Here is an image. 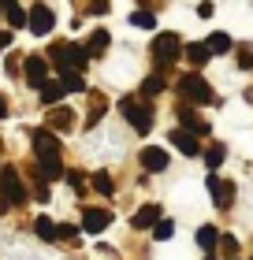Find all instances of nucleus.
<instances>
[{"instance_id": "obj_1", "label": "nucleus", "mask_w": 253, "mask_h": 260, "mask_svg": "<svg viewBox=\"0 0 253 260\" xmlns=\"http://www.w3.org/2000/svg\"><path fill=\"white\" fill-rule=\"evenodd\" d=\"M30 141H34V152H38V171L49 182L64 179V175H67L64 171V145L56 141V130L41 126V130H34V134H30Z\"/></svg>"}, {"instance_id": "obj_2", "label": "nucleus", "mask_w": 253, "mask_h": 260, "mask_svg": "<svg viewBox=\"0 0 253 260\" xmlns=\"http://www.w3.org/2000/svg\"><path fill=\"white\" fill-rule=\"evenodd\" d=\"M49 60H52V67H56V75H64V71H86L93 56H90L86 45L56 41V45H49Z\"/></svg>"}, {"instance_id": "obj_3", "label": "nucleus", "mask_w": 253, "mask_h": 260, "mask_svg": "<svg viewBox=\"0 0 253 260\" xmlns=\"http://www.w3.org/2000/svg\"><path fill=\"white\" fill-rule=\"evenodd\" d=\"M19 205H26V182L19 179L15 168H4L0 171V212L19 208Z\"/></svg>"}, {"instance_id": "obj_4", "label": "nucleus", "mask_w": 253, "mask_h": 260, "mask_svg": "<svg viewBox=\"0 0 253 260\" xmlns=\"http://www.w3.org/2000/svg\"><path fill=\"white\" fill-rule=\"evenodd\" d=\"M119 112H123V119L138 130V134H149L153 130V104H146V97H123L119 101Z\"/></svg>"}, {"instance_id": "obj_5", "label": "nucleus", "mask_w": 253, "mask_h": 260, "mask_svg": "<svg viewBox=\"0 0 253 260\" xmlns=\"http://www.w3.org/2000/svg\"><path fill=\"white\" fill-rule=\"evenodd\" d=\"M183 52H186V45L179 41V34H156V38H153V60H156V71H167Z\"/></svg>"}, {"instance_id": "obj_6", "label": "nucleus", "mask_w": 253, "mask_h": 260, "mask_svg": "<svg viewBox=\"0 0 253 260\" xmlns=\"http://www.w3.org/2000/svg\"><path fill=\"white\" fill-rule=\"evenodd\" d=\"M175 89H179V97H183L186 104H216V93H212V86H209V82H205V78L198 75V71H194V75H183Z\"/></svg>"}, {"instance_id": "obj_7", "label": "nucleus", "mask_w": 253, "mask_h": 260, "mask_svg": "<svg viewBox=\"0 0 253 260\" xmlns=\"http://www.w3.org/2000/svg\"><path fill=\"white\" fill-rule=\"evenodd\" d=\"M205 186H209V193H212V201H216V208H231V205H235V182H231V179L209 175V179H205Z\"/></svg>"}, {"instance_id": "obj_8", "label": "nucleus", "mask_w": 253, "mask_h": 260, "mask_svg": "<svg viewBox=\"0 0 253 260\" xmlns=\"http://www.w3.org/2000/svg\"><path fill=\"white\" fill-rule=\"evenodd\" d=\"M49 56H26V60H22V75H26V82L30 86H45V82H49Z\"/></svg>"}, {"instance_id": "obj_9", "label": "nucleus", "mask_w": 253, "mask_h": 260, "mask_svg": "<svg viewBox=\"0 0 253 260\" xmlns=\"http://www.w3.org/2000/svg\"><path fill=\"white\" fill-rule=\"evenodd\" d=\"M172 145L183 152V156H201V141L194 130H186V126H175L172 130Z\"/></svg>"}, {"instance_id": "obj_10", "label": "nucleus", "mask_w": 253, "mask_h": 260, "mask_svg": "<svg viewBox=\"0 0 253 260\" xmlns=\"http://www.w3.org/2000/svg\"><path fill=\"white\" fill-rule=\"evenodd\" d=\"M52 22H56V15H52L49 4H34V8H30V34L45 38V34L52 30Z\"/></svg>"}, {"instance_id": "obj_11", "label": "nucleus", "mask_w": 253, "mask_h": 260, "mask_svg": "<svg viewBox=\"0 0 253 260\" xmlns=\"http://www.w3.org/2000/svg\"><path fill=\"white\" fill-rule=\"evenodd\" d=\"M45 123H49V130H56V134H67V130H75V112L64 108V104H52Z\"/></svg>"}, {"instance_id": "obj_12", "label": "nucleus", "mask_w": 253, "mask_h": 260, "mask_svg": "<svg viewBox=\"0 0 253 260\" xmlns=\"http://www.w3.org/2000/svg\"><path fill=\"white\" fill-rule=\"evenodd\" d=\"M108 223H112V212L108 208H86L82 212V231L86 234H101Z\"/></svg>"}, {"instance_id": "obj_13", "label": "nucleus", "mask_w": 253, "mask_h": 260, "mask_svg": "<svg viewBox=\"0 0 253 260\" xmlns=\"http://www.w3.org/2000/svg\"><path fill=\"white\" fill-rule=\"evenodd\" d=\"M138 160H142V168H146V171H164L167 168V152L160 145H146L138 152Z\"/></svg>"}, {"instance_id": "obj_14", "label": "nucleus", "mask_w": 253, "mask_h": 260, "mask_svg": "<svg viewBox=\"0 0 253 260\" xmlns=\"http://www.w3.org/2000/svg\"><path fill=\"white\" fill-rule=\"evenodd\" d=\"M183 56H186V63L198 71V67H205V63L212 60V49H209V41H194V45H186Z\"/></svg>"}, {"instance_id": "obj_15", "label": "nucleus", "mask_w": 253, "mask_h": 260, "mask_svg": "<svg viewBox=\"0 0 253 260\" xmlns=\"http://www.w3.org/2000/svg\"><path fill=\"white\" fill-rule=\"evenodd\" d=\"M167 89V78H164V71H153V75H146L142 78V97H156V93H164Z\"/></svg>"}, {"instance_id": "obj_16", "label": "nucleus", "mask_w": 253, "mask_h": 260, "mask_svg": "<svg viewBox=\"0 0 253 260\" xmlns=\"http://www.w3.org/2000/svg\"><path fill=\"white\" fill-rule=\"evenodd\" d=\"M130 223H134L138 231H146V227H156V223H160V205H142V208H138V216L130 219Z\"/></svg>"}, {"instance_id": "obj_17", "label": "nucleus", "mask_w": 253, "mask_h": 260, "mask_svg": "<svg viewBox=\"0 0 253 260\" xmlns=\"http://www.w3.org/2000/svg\"><path fill=\"white\" fill-rule=\"evenodd\" d=\"M64 97H67V86H64L60 78H56V82L49 78V82L41 86V104H49V108H52V104H60Z\"/></svg>"}, {"instance_id": "obj_18", "label": "nucleus", "mask_w": 253, "mask_h": 260, "mask_svg": "<svg viewBox=\"0 0 253 260\" xmlns=\"http://www.w3.org/2000/svg\"><path fill=\"white\" fill-rule=\"evenodd\" d=\"M175 112H179V119H183V123H186V130H194V134H209V123H201V119H198V115H194V108H190V104H186V101H183V104H179V108H175Z\"/></svg>"}, {"instance_id": "obj_19", "label": "nucleus", "mask_w": 253, "mask_h": 260, "mask_svg": "<svg viewBox=\"0 0 253 260\" xmlns=\"http://www.w3.org/2000/svg\"><path fill=\"white\" fill-rule=\"evenodd\" d=\"M4 22L11 30H19V26H30V11H22L19 4H4Z\"/></svg>"}, {"instance_id": "obj_20", "label": "nucleus", "mask_w": 253, "mask_h": 260, "mask_svg": "<svg viewBox=\"0 0 253 260\" xmlns=\"http://www.w3.org/2000/svg\"><path fill=\"white\" fill-rule=\"evenodd\" d=\"M220 238H223V234H220V231H216V227H212V223H205V227L198 231V245H201V249H205V253H212V249H216V245H220Z\"/></svg>"}, {"instance_id": "obj_21", "label": "nucleus", "mask_w": 253, "mask_h": 260, "mask_svg": "<svg viewBox=\"0 0 253 260\" xmlns=\"http://www.w3.org/2000/svg\"><path fill=\"white\" fill-rule=\"evenodd\" d=\"M56 227H60V223H52L49 216H38V219H34V234H38L41 242H56Z\"/></svg>"}, {"instance_id": "obj_22", "label": "nucleus", "mask_w": 253, "mask_h": 260, "mask_svg": "<svg viewBox=\"0 0 253 260\" xmlns=\"http://www.w3.org/2000/svg\"><path fill=\"white\" fill-rule=\"evenodd\" d=\"M108 41H112V34H108V30H93V34H90V41H86L90 56H101V52L108 49Z\"/></svg>"}, {"instance_id": "obj_23", "label": "nucleus", "mask_w": 253, "mask_h": 260, "mask_svg": "<svg viewBox=\"0 0 253 260\" xmlns=\"http://www.w3.org/2000/svg\"><path fill=\"white\" fill-rule=\"evenodd\" d=\"M60 82L67 86V93H90V89H86V78H82L78 71H64V75H60Z\"/></svg>"}, {"instance_id": "obj_24", "label": "nucleus", "mask_w": 253, "mask_h": 260, "mask_svg": "<svg viewBox=\"0 0 253 260\" xmlns=\"http://www.w3.org/2000/svg\"><path fill=\"white\" fill-rule=\"evenodd\" d=\"M90 182H93V190H97L101 197H112L116 193V182H112V175H108V171H97Z\"/></svg>"}, {"instance_id": "obj_25", "label": "nucleus", "mask_w": 253, "mask_h": 260, "mask_svg": "<svg viewBox=\"0 0 253 260\" xmlns=\"http://www.w3.org/2000/svg\"><path fill=\"white\" fill-rule=\"evenodd\" d=\"M201 156H205V164H209V168H220V164L227 160V149L220 145V141H212V145H209V149H205V152H201Z\"/></svg>"}, {"instance_id": "obj_26", "label": "nucleus", "mask_w": 253, "mask_h": 260, "mask_svg": "<svg viewBox=\"0 0 253 260\" xmlns=\"http://www.w3.org/2000/svg\"><path fill=\"white\" fill-rule=\"evenodd\" d=\"M209 49H212V56H223V52H231V38H227L223 30H216V34H209Z\"/></svg>"}, {"instance_id": "obj_27", "label": "nucleus", "mask_w": 253, "mask_h": 260, "mask_svg": "<svg viewBox=\"0 0 253 260\" xmlns=\"http://www.w3.org/2000/svg\"><path fill=\"white\" fill-rule=\"evenodd\" d=\"M90 101H93V108H90V115H86V126H93L104 115V108H108V101L101 97V93H90Z\"/></svg>"}, {"instance_id": "obj_28", "label": "nucleus", "mask_w": 253, "mask_h": 260, "mask_svg": "<svg viewBox=\"0 0 253 260\" xmlns=\"http://www.w3.org/2000/svg\"><path fill=\"white\" fill-rule=\"evenodd\" d=\"M130 22H134V26H142V30H153V26H156V15H153V11H134V15H130Z\"/></svg>"}, {"instance_id": "obj_29", "label": "nucleus", "mask_w": 253, "mask_h": 260, "mask_svg": "<svg viewBox=\"0 0 253 260\" xmlns=\"http://www.w3.org/2000/svg\"><path fill=\"white\" fill-rule=\"evenodd\" d=\"M220 249H223L227 260H235V256H238V238H235V234H223V238H220Z\"/></svg>"}, {"instance_id": "obj_30", "label": "nucleus", "mask_w": 253, "mask_h": 260, "mask_svg": "<svg viewBox=\"0 0 253 260\" xmlns=\"http://www.w3.org/2000/svg\"><path fill=\"white\" fill-rule=\"evenodd\" d=\"M172 234H175V223H172V219H160V223H156V227H153V238H156V242L172 238Z\"/></svg>"}, {"instance_id": "obj_31", "label": "nucleus", "mask_w": 253, "mask_h": 260, "mask_svg": "<svg viewBox=\"0 0 253 260\" xmlns=\"http://www.w3.org/2000/svg\"><path fill=\"white\" fill-rule=\"evenodd\" d=\"M56 238L75 245V238H78V227H71V223H60V227H56Z\"/></svg>"}, {"instance_id": "obj_32", "label": "nucleus", "mask_w": 253, "mask_h": 260, "mask_svg": "<svg viewBox=\"0 0 253 260\" xmlns=\"http://www.w3.org/2000/svg\"><path fill=\"white\" fill-rule=\"evenodd\" d=\"M238 67H242V71L253 67V49H249V45H238Z\"/></svg>"}, {"instance_id": "obj_33", "label": "nucleus", "mask_w": 253, "mask_h": 260, "mask_svg": "<svg viewBox=\"0 0 253 260\" xmlns=\"http://www.w3.org/2000/svg\"><path fill=\"white\" fill-rule=\"evenodd\" d=\"M90 15H108V11H112V4H108V0H90Z\"/></svg>"}, {"instance_id": "obj_34", "label": "nucleus", "mask_w": 253, "mask_h": 260, "mask_svg": "<svg viewBox=\"0 0 253 260\" xmlns=\"http://www.w3.org/2000/svg\"><path fill=\"white\" fill-rule=\"evenodd\" d=\"M67 182H71V190H75V193H82V190H86V179H82L78 171H67Z\"/></svg>"}, {"instance_id": "obj_35", "label": "nucleus", "mask_w": 253, "mask_h": 260, "mask_svg": "<svg viewBox=\"0 0 253 260\" xmlns=\"http://www.w3.org/2000/svg\"><path fill=\"white\" fill-rule=\"evenodd\" d=\"M212 11H216V8L209 4V0H205V4H198V15H201V19H209V15H212Z\"/></svg>"}, {"instance_id": "obj_36", "label": "nucleus", "mask_w": 253, "mask_h": 260, "mask_svg": "<svg viewBox=\"0 0 253 260\" xmlns=\"http://www.w3.org/2000/svg\"><path fill=\"white\" fill-rule=\"evenodd\" d=\"M4 49H11V34H8V30H0V52H4Z\"/></svg>"}, {"instance_id": "obj_37", "label": "nucleus", "mask_w": 253, "mask_h": 260, "mask_svg": "<svg viewBox=\"0 0 253 260\" xmlns=\"http://www.w3.org/2000/svg\"><path fill=\"white\" fill-rule=\"evenodd\" d=\"M8 115V101H4V93H0V119Z\"/></svg>"}, {"instance_id": "obj_38", "label": "nucleus", "mask_w": 253, "mask_h": 260, "mask_svg": "<svg viewBox=\"0 0 253 260\" xmlns=\"http://www.w3.org/2000/svg\"><path fill=\"white\" fill-rule=\"evenodd\" d=\"M201 260H216V253H205V256H201Z\"/></svg>"}, {"instance_id": "obj_39", "label": "nucleus", "mask_w": 253, "mask_h": 260, "mask_svg": "<svg viewBox=\"0 0 253 260\" xmlns=\"http://www.w3.org/2000/svg\"><path fill=\"white\" fill-rule=\"evenodd\" d=\"M0 4H15V0H0Z\"/></svg>"}, {"instance_id": "obj_40", "label": "nucleus", "mask_w": 253, "mask_h": 260, "mask_svg": "<svg viewBox=\"0 0 253 260\" xmlns=\"http://www.w3.org/2000/svg\"><path fill=\"white\" fill-rule=\"evenodd\" d=\"M0 15H4V4H0Z\"/></svg>"}]
</instances>
